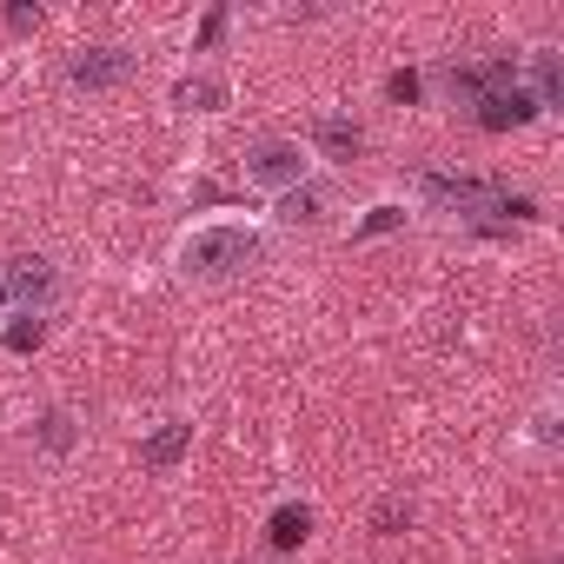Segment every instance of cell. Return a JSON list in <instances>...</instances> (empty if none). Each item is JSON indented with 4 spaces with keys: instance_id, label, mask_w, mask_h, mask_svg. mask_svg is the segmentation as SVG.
Wrapping results in <instances>:
<instances>
[{
    "instance_id": "21",
    "label": "cell",
    "mask_w": 564,
    "mask_h": 564,
    "mask_svg": "<svg viewBox=\"0 0 564 564\" xmlns=\"http://www.w3.org/2000/svg\"><path fill=\"white\" fill-rule=\"evenodd\" d=\"M8 306H14V300H8V279H0V313H8Z\"/></svg>"
},
{
    "instance_id": "13",
    "label": "cell",
    "mask_w": 564,
    "mask_h": 564,
    "mask_svg": "<svg viewBox=\"0 0 564 564\" xmlns=\"http://www.w3.org/2000/svg\"><path fill=\"white\" fill-rule=\"evenodd\" d=\"M0 346H8L14 359H28V352H41L47 346V313H21L8 333H0Z\"/></svg>"
},
{
    "instance_id": "9",
    "label": "cell",
    "mask_w": 564,
    "mask_h": 564,
    "mask_svg": "<svg viewBox=\"0 0 564 564\" xmlns=\"http://www.w3.org/2000/svg\"><path fill=\"white\" fill-rule=\"evenodd\" d=\"M313 147H319L326 160H346V166H352V160L366 153V127H352V120H339V113H326V120L313 127Z\"/></svg>"
},
{
    "instance_id": "22",
    "label": "cell",
    "mask_w": 564,
    "mask_h": 564,
    "mask_svg": "<svg viewBox=\"0 0 564 564\" xmlns=\"http://www.w3.org/2000/svg\"><path fill=\"white\" fill-rule=\"evenodd\" d=\"M538 564H557V557H538Z\"/></svg>"
},
{
    "instance_id": "3",
    "label": "cell",
    "mask_w": 564,
    "mask_h": 564,
    "mask_svg": "<svg viewBox=\"0 0 564 564\" xmlns=\"http://www.w3.org/2000/svg\"><path fill=\"white\" fill-rule=\"evenodd\" d=\"M239 166H246V186H259V193H272V199L313 180V153H306L300 140H286V133H259V140L239 153Z\"/></svg>"
},
{
    "instance_id": "15",
    "label": "cell",
    "mask_w": 564,
    "mask_h": 564,
    "mask_svg": "<svg viewBox=\"0 0 564 564\" xmlns=\"http://www.w3.org/2000/svg\"><path fill=\"white\" fill-rule=\"evenodd\" d=\"M34 438H41V445H47L54 458H61V452H74V438H80V432H74V412H61V405H54V412H41Z\"/></svg>"
},
{
    "instance_id": "6",
    "label": "cell",
    "mask_w": 564,
    "mask_h": 564,
    "mask_svg": "<svg viewBox=\"0 0 564 564\" xmlns=\"http://www.w3.org/2000/svg\"><path fill=\"white\" fill-rule=\"evenodd\" d=\"M471 120H478L485 133H511V127H531V120H538V100L524 94V80H518V87H491V94H478Z\"/></svg>"
},
{
    "instance_id": "8",
    "label": "cell",
    "mask_w": 564,
    "mask_h": 564,
    "mask_svg": "<svg viewBox=\"0 0 564 564\" xmlns=\"http://www.w3.org/2000/svg\"><path fill=\"white\" fill-rule=\"evenodd\" d=\"M173 107L180 113H219L226 107V80L219 74H180L173 80Z\"/></svg>"
},
{
    "instance_id": "1",
    "label": "cell",
    "mask_w": 564,
    "mask_h": 564,
    "mask_svg": "<svg viewBox=\"0 0 564 564\" xmlns=\"http://www.w3.org/2000/svg\"><path fill=\"white\" fill-rule=\"evenodd\" d=\"M419 193H425L438 213H458L465 226H485V232H498V226H531V219H538V199H524V193H511V186H498V180H478V173H419Z\"/></svg>"
},
{
    "instance_id": "16",
    "label": "cell",
    "mask_w": 564,
    "mask_h": 564,
    "mask_svg": "<svg viewBox=\"0 0 564 564\" xmlns=\"http://www.w3.org/2000/svg\"><path fill=\"white\" fill-rule=\"evenodd\" d=\"M399 226H405V206H392V199H386V206H372V213L352 226V239H379V232H399Z\"/></svg>"
},
{
    "instance_id": "14",
    "label": "cell",
    "mask_w": 564,
    "mask_h": 564,
    "mask_svg": "<svg viewBox=\"0 0 564 564\" xmlns=\"http://www.w3.org/2000/svg\"><path fill=\"white\" fill-rule=\"evenodd\" d=\"M438 87H445V100H452V107H478V94H485L471 61H458V67H438Z\"/></svg>"
},
{
    "instance_id": "20",
    "label": "cell",
    "mask_w": 564,
    "mask_h": 564,
    "mask_svg": "<svg viewBox=\"0 0 564 564\" xmlns=\"http://www.w3.org/2000/svg\"><path fill=\"white\" fill-rule=\"evenodd\" d=\"M219 34H226V8H213V14L199 21V34H193V47H213Z\"/></svg>"
},
{
    "instance_id": "2",
    "label": "cell",
    "mask_w": 564,
    "mask_h": 564,
    "mask_svg": "<svg viewBox=\"0 0 564 564\" xmlns=\"http://www.w3.org/2000/svg\"><path fill=\"white\" fill-rule=\"evenodd\" d=\"M259 259H265V239L246 219H213V226H193L180 239V272L186 279H239Z\"/></svg>"
},
{
    "instance_id": "17",
    "label": "cell",
    "mask_w": 564,
    "mask_h": 564,
    "mask_svg": "<svg viewBox=\"0 0 564 564\" xmlns=\"http://www.w3.org/2000/svg\"><path fill=\"white\" fill-rule=\"evenodd\" d=\"M372 531H379V538H399V531H412V505H405V498H386V505L372 511Z\"/></svg>"
},
{
    "instance_id": "5",
    "label": "cell",
    "mask_w": 564,
    "mask_h": 564,
    "mask_svg": "<svg viewBox=\"0 0 564 564\" xmlns=\"http://www.w3.org/2000/svg\"><path fill=\"white\" fill-rule=\"evenodd\" d=\"M127 80H133L127 47H80L67 61V87H80V94H107V87H127Z\"/></svg>"
},
{
    "instance_id": "11",
    "label": "cell",
    "mask_w": 564,
    "mask_h": 564,
    "mask_svg": "<svg viewBox=\"0 0 564 564\" xmlns=\"http://www.w3.org/2000/svg\"><path fill=\"white\" fill-rule=\"evenodd\" d=\"M524 94L538 100V113H557V107H564V67H557L551 47L531 54V87H524Z\"/></svg>"
},
{
    "instance_id": "19",
    "label": "cell",
    "mask_w": 564,
    "mask_h": 564,
    "mask_svg": "<svg viewBox=\"0 0 564 564\" xmlns=\"http://www.w3.org/2000/svg\"><path fill=\"white\" fill-rule=\"evenodd\" d=\"M41 21H47L41 8H8V28H14V34H41Z\"/></svg>"
},
{
    "instance_id": "10",
    "label": "cell",
    "mask_w": 564,
    "mask_h": 564,
    "mask_svg": "<svg viewBox=\"0 0 564 564\" xmlns=\"http://www.w3.org/2000/svg\"><path fill=\"white\" fill-rule=\"evenodd\" d=\"M306 538H313V505H279L265 518V544L272 551H300Z\"/></svg>"
},
{
    "instance_id": "18",
    "label": "cell",
    "mask_w": 564,
    "mask_h": 564,
    "mask_svg": "<svg viewBox=\"0 0 564 564\" xmlns=\"http://www.w3.org/2000/svg\"><path fill=\"white\" fill-rule=\"evenodd\" d=\"M386 100H399V107H412V100H419V74H412V67H399V74H386Z\"/></svg>"
},
{
    "instance_id": "7",
    "label": "cell",
    "mask_w": 564,
    "mask_h": 564,
    "mask_svg": "<svg viewBox=\"0 0 564 564\" xmlns=\"http://www.w3.org/2000/svg\"><path fill=\"white\" fill-rule=\"evenodd\" d=\"M186 452H193V425H186V419H166V425L140 445V465H147V471H173Z\"/></svg>"
},
{
    "instance_id": "12",
    "label": "cell",
    "mask_w": 564,
    "mask_h": 564,
    "mask_svg": "<svg viewBox=\"0 0 564 564\" xmlns=\"http://www.w3.org/2000/svg\"><path fill=\"white\" fill-rule=\"evenodd\" d=\"M279 219H286V226H319V219H326V193H319V186L279 193Z\"/></svg>"
},
{
    "instance_id": "4",
    "label": "cell",
    "mask_w": 564,
    "mask_h": 564,
    "mask_svg": "<svg viewBox=\"0 0 564 564\" xmlns=\"http://www.w3.org/2000/svg\"><path fill=\"white\" fill-rule=\"evenodd\" d=\"M0 279H8V300H14L21 313H54V300H61V272H54V259H41V252L8 259V265H0Z\"/></svg>"
}]
</instances>
